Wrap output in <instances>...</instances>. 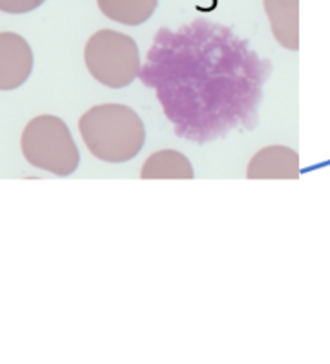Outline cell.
Segmentation results:
<instances>
[{"instance_id":"cell-1","label":"cell","mask_w":330,"mask_h":364,"mask_svg":"<svg viewBox=\"0 0 330 364\" xmlns=\"http://www.w3.org/2000/svg\"><path fill=\"white\" fill-rule=\"evenodd\" d=\"M272 64L227 26L195 19L160 28L139 80L154 88L181 138L205 144L236 127L253 129Z\"/></svg>"},{"instance_id":"cell-2","label":"cell","mask_w":330,"mask_h":364,"mask_svg":"<svg viewBox=\"0 0 330 364\" xmlns=\"http://www.w3.org/2000/svg\"><path fill=\"white\" fill-rule=\"evenodd\" d=\"M78 129L86 148L98 160L124 164L133 160L144 144L139 115L121 103H102L81 115Z\"/></svg>"},{"instance_id":"cell-3","label":"cell","mask_w":330,"mask_h":364,"mask_svg":"<svg viewBox=\"0 0 330 364\" xmlns=\"http://www.w3.org/2000/svg\"><path fill=\"white\" fill-rule=\"evenodd\" d=\"M21 150L33 167L59 177L71 176L80 165V151L71 131L55 115L31 119L21 136Z\"/></svg>"},{"instance_id":"cell-4","label":"cell","mask_w":330,"mask_h":364,"mask_svg":"<svg viewBox=\"0 0 330 364\" xmlns=\"http://www.w3.org/2000/svg\"><path fill=\"white\" fill-rule=\"evenodd\" d=\"M85 64L100 85L126 88L142 73L139 50L131 36L114 30H100L85 47Z\"/></svg>"},{"instance_id":"cell-5","label":"cell","mask_w":330,"mask_h":364,"mask_svg":"<svg viewBox=\"0 0 330 364\" xmlns=\"http://www.w3.org/2000/svg\"><path fill=\"white\" fill-rule=\"evenodd\" d=\"M31 71L33 53L28 41L16 33H0V90L19 88Z\"/></svg>"},{"instance_id":"cell-6","label":"cell","mask_w":330,"mask_h":364,"mask_svg":"<svg viewBox=\"0 0 330 364\" xmlns=\"http://www.w3.org/2000/svg\"><path fill=\"white\" fill-rule=\"evenodd\" d=\"M246 177L251 181H296L299 177V155L287 146L263 148L247 164Z\"/></svg>"},{"instance_id":"cell-7","label":"cell","mask_w":330,"mask_h":364,"mask_svg":"<svg viewBox=\"0 0 330 364\" xmlns=\"http://www.w3.org/2000/svg\"><path fill=\"white\" fill-rule=\"evenodd\" d=\"M272 35L287 50L299 48V0H263Z\"/></svg>"},{"instance_id":"cell-8","label":"cell","mask_w":330,"mask_h":364,"mask_svg":"<svg viewBox=\"0 0 330 364\" xmlns=\"http://www.w3.org/2000/svg\"><path fill=\"white\" fill-rule=\"evenodd\" d=\"M195 177L193 165L183 153L176 150L156 151L147 159L142 168V179L160 181V179H181L189 181Z\"/></svg>"},{"instance_id":"cell-9","label":"cell","mask_w":330,"mask_h":364,"mask_svg":"<svg viewBox=\"0 0 330 364\" xmlns=\"http://www.w3.org/2000/svg\"><path fill=\"white\" fill-rule=\"evenodd\" d=\"M105 18L115 23L138 26L154 16L159 0H97Z\"/></svg>"},{"instance_id":"cell-10","label":"cell","mask_w":330,"mask_h":364,"mask_svg":"<svg viewBox=\"0 0 330 364\" xmlns=\"http://www.w3.org/2000/svg\"><path fill=\"white\" fill-rule=\"evenodd\" d=\"M45 0H0V11L7 14H26L43 4Z\"/></svg>"}]
</instances>
